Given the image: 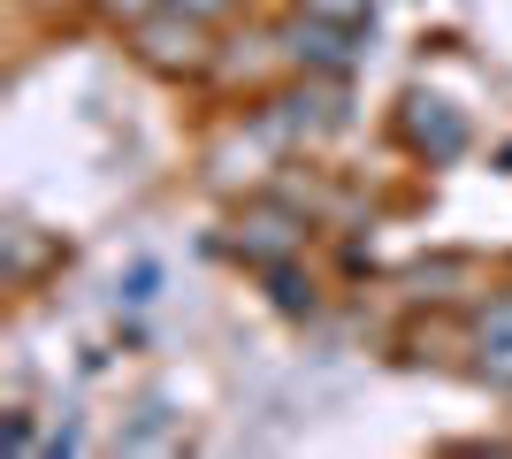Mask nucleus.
I'll list each match as a JSON object with an SVG mask.
<instances>
[{
  "label": "nucleus",
  "mask_w": 512,
  "mask_h": 459,
  "mask_svg": "<svg viewBox=\"0 0 512 459\" xmlns=\"http://www.w3.org/2000/svg\"><path fill=\"white\" fill-rule=\"evenodd\" d=\"M138 62L161 69V77H199V69H207V23L161 0V8L138 23Z\"/></svg>",
  "instance_id": "obj_1"
},
{
  "label": "nucleus",
  "mask_w": 512,
  "mask_h": 459,
  "mask_svg": "<svg viewBox=\"0 0 512 459\" xmlns=\"http://www.w3.org/2000/svg\"><path fill=\"white\" fill-rule=\"evenodd\" d=\"M337 123H344V92L337 85H299V92H283V100L260 108V131L276 138V146H314V138L337 131Z\"/></svg>",
  "instance_id": "obj_2"
},
{
  "label": "nucleus",
  "mask_w": 512,
  "mask_h": 459,
  "mask_svg": "<svg viewBox=\"0 0 512 459\" xmlns=\"http://www.w3.org/2000/svg\"><path fill=\"white\" fill-rule=\"evenodd\" d=\"M276 46H283L299 69H314V77H344V69H360V39H352V23L291 16V23L276 31Z\"/></svg>",
  "instance_id": "obj_3"
},
{
  "label": "nucleus",
  "mask_w": 512,
  "mask_h": 459,
  "mask_svg": "<svg viewBox=\"0 0 512 459\" xmlns=\"http://www.w3.org/2000/svg\"><path fill=\"white\" fill-rule=\"evenodd\" d=\"M230 245L253 268H283V261H299V253H306V222L291 215V207H245Z\"/></svg>",
  "instance_id": "obj_4"
},
{
  "label": "nucleus",
  "mask_w": 512,
  "mask_h": 459,
  "mask_svg": "<svg viewBox=\"0 0 512 459\" xmlns=\"http://www.w3.org/2000/svg\"><path fill=\"white\" fill-rule=\"evenodd\" d=\"M406 146L428 153V161H459V153H467V123H459L444 100L413 92V100H406Z\"/></svg>",
  "instance_id": "obj_5"
},
{
  "label": "nucleus",
  "mask_w": 512,
  "mask_h": 459,
  "mask_svg": "<svg viewBox=\"0 0 512 459\" xmlns=\"http://www.w3.org/2000/svg\"><path fill=\"white\" fill-rule=\"evenodd\" d=\"M474 375L497 383V391H512V291L474 314Z\"/></svg>",
  "instance_id": "obj_6"
},
{
  "label": "nucleus",
  "mask_w": 512,
  "mask_h": 459,
  "mask_svg": "<svg viewBox=\"0 0 512 459\" xmlns=\"http://www.w3.org/2000/svg\"><path fill=\"white\" fill-rule=\"evenodd\" d=\"M268 284H276V306H283V314H314V284H299V268H291V261L268 268Z\"/></svg>",
  "instance_id": "obj_7"
},
{
  "label": "nucleus",
  "mask_w": 512,
  "mask_h": 459,
  "mask_svg": "<svg viewBox=\"0 0 512 459\" xmlns=\"http://www.w3.org/2000/svg\"><path fill=\"white\" fill-rule=\"evenodd\" d=\"M299 16H321V23H352V31H360V23L375 16V0H299Z\"/></svg>",
  "instance_id": "obj_8"
},
{
  "label": "nucleus",
  "mask_w": 512,
  "mask_h": 459,
  "mask_svg": "<svg viewBox=\"0 0 512 459\" xmlns=\"http://www.w3.org/2000/svg\"><path fill=\"white\" fill-rule=\"evenodd\" d=\"M92 8H100L107 23H146L153 8H161V0H92Z\"/></svg>",
  "instance_id": "obj_9"
},
{
  "label": "nucleus",
  "mask_w": 512,
  "mask_h": 459,
  "mask_svg": "<svg viewBox=\"0 0 512 459\" xmlns=\"http://www.w3.org/2000/svg\"><path fill=\"white\" fill-rule=\"evenodd\" d=\"M169 8H184V16H199V23H207V16H222L230 0H169Z\"/></svg>",
  "instance_id": "obj_10"
}]
</instances>
